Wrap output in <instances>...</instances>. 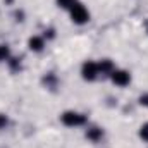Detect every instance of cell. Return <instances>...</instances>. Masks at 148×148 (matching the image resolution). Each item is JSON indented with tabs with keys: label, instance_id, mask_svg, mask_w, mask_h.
<instances>
[{
	"label": "cell",
	"instance_id": "6da1fadb",
	"mask_svg": "<svg viewBox=\"0 0 148 148\" xmlns=\"http://www.w3.org/2000/svg\"><path fill=\"white\" fill-rule=\"evenodd\" d=\"M69 16H71V21H73L74 24H79V26L81 24H86L90 21V10L81 2H74L73 5H71Z\"/></svg>",
	"mask_w": 148,
	"mask_h": 148
},
{
	"label": "cell",
	"instance_id": "7a4b0ae2",
	"mask_svg": "<svg viewBox=\"0 0 148 148\" xmlns=\"http://www.w3.org/2000/svg\"><path fill=\"white\" fill-rule=\"evenodd\" d=\"M60 121L67 127H79V126H84L88 122V115H84L81 112H76V110H66L60 115Z\"/></svg>",
	"mask_w": 148,
	"mask_h": 148
},
{
	"label": "cell",
	"instance_id": "3957f363",
	"mask_svg": "<svg viewBox=\"0 0 148 148\" xmlns=\"http://www.w3.org/2000/svg\"><path fill=\"white\" fill-rule=\"evenodd\" d=\"M98 76H100L98 62H95V60H86V62L81 66V77H83L84 81H95Z\"/></svg>",
	"mask_w": 148,
	"mask_h": 148
},
{
	"label": "cell",
	"instance_id": "277c9868",
	"mask_svg": "<svg viewBox=\"0 0 148 148\" xmlns=\"http://www.w3.org/2000/svg\"><path fill=\"white\" fill-rule=\"evenodd\" d=\"M110 79L115 86L124 88V86H127L131 83V74H129V71H126V69H114L110 74Z\"/></svg>",
	"mask_w": 148,
	"mask_h": 148
},
{
	"label": "cell",
	"instance_id": "5b68a950",
	"mask_svg": "<svg viewBox=\"0 0 148 148\" xmlns=\"http://www.w3.org/2000/svg\"><path fill=\"white\" fill-rule=\"evenodd\" d=\"M28 47H29V50L31 52H43V48H45V38L43 36H31L28 40Z\"/></svg>",
	"mask_w": 148,
	"mask_h": 148
},
{
	"label": "cell",
	"instance_id": "8992f818",
	"mask_svg": "<svg viewBox=\"0 0 148 148\" xmlns=\"http://www.w3.org/2000/svg\"><path fill=\"white\" fill-rule=\"evenodd\" d=\"M86 138H88L90 141L97 143V141H100V140L103 138V129L98 127V126H91V127L86 129Z\"/></svg>",
	"mask_w": 148,
	"mask_h": 148
},
{
	"label": "cell",
	"instance_id": "52a82bcc",
	"mask_svg": "<svg viewBox=\"0 0 148 148\" xmlns=\"http://www.w3.org/2000/svg\"><path fill=\"white\" fill-rule=\"evenodd\" d=\"M114 69H115V66H114V62H112L110 59H103V60L98 62V71L103 76H110Z\"/></svg>",
	"mask_w": 148,
	"mask_h": 148
},
{
	"label": "cell",
	"instance_id": "ba28073f",
	"mask_svg": "<svg viewBox=\"0 0 148 148\" xmlns=\"http://www.w3.org/2000/svg\"><path fill=\"white\" fill-rule=\"evenodd\" d=\"M10 59V48L9 45H0V62L9 60Z\"/></svg>",
	"mask_w": 148,
	"mask_h": 148
},
{
	"label": "cell",
	"instance_id": "9c48e42d",
	"mask_svg": "<svg viewBox=\"0 0 148 148\" xmlns=\"http://www.w3.org/2000/svg\"><path fill=\"white\" fill-rule=\"evenodd\" d=\"M140 138L148 143V122H145V124L140 127Z\"/></svg>",
	"mask_w": 148,
	"mask_h": 148
},
{
	"label": "cell",
	"instance_id": "30bf717a",
	"mask_svg": "<svg viewBox=\"0 0 148 148\" xmlns=\"http://www.w3.org/2000/svg\"><path fill=\"white\" fill-rule=\"evenodd\" d=\"M74 2H77V0H57V5L62 7V9H67V10H69Z\"/></svg>",
	"mask_w": 148,
	"mask_h": 148
},
{
	"label": "cell",
	"instance_id": "8fae6325",
	"mask_svg": "<svg viewBox=\"0 0 148 148\" xmlns=\"http://www.w3.org/2000/svg\"><path fill=\"white\" fill-rule=\"evenodd\" d=\"M43 81L47 83V86H55V83H57V79H55V76H53L52 73H48V74H47Z\"/></svg>",
	"mask_w": 148,
	"mask_h": 148
},
{
	"label": "cell",
	"instance_id": "7c38bea8",
	"mask_svg": "<svg viewBox=\"0 0 148 148\" xmlns=\"http://www.w3.org/2000/svg\"><path fill=\"white\" fill-rule=\"evenodd\" d=\"M7 62L10 64V69H12V71H16V69H19V67H21V62H19V59H9Z\"/></svg>",
	"mask_w": 148,
	"mask_h": 148
},
{
	"label": "cell",
	"instance_id": "4fadbf2b",
	"mask_svg": "<svg viewBox=\"0 0 148 148\" xmlns=\"http://www.w3.org/2000/svg\"><path fill=\"white\" fill-rule=\"evenodd\" d=\"M7 124H9V117L5 114H0V129H3Z\"/></svg>",
	"mask_w": 148,
	"mask_h": 148
},
{
	"label": "cell",
	"instance_id": "5bb4252c",
	"mask_svg": "<svg viewBox=\"0 0 148 148\" xmlns=\"http://www.w3.org/2000/svg\"><path fill=\"white\" fill-rule=\"evenodd\" d=\"M140 105H143V107H148V93H143L141 97H140Z\"/></svg>",
	"mask_w": 148,
	"mask_h": 148
},
{
	"label": "cell",
	"instance_id": "9a60e30c",
	"mask_svg": "<svg viewBox=\"0 0 148 148\" xmlns=\"http://www.w3.org/2000/svg\"><path fill=\"white\" fill-rule=\"evenodd\" d=\"M55 36V31L53 29H45V36L43 38H53Z\"/></svg>",
	"mask_w": 148,
	"mask_h": 148
}]
</instances>
